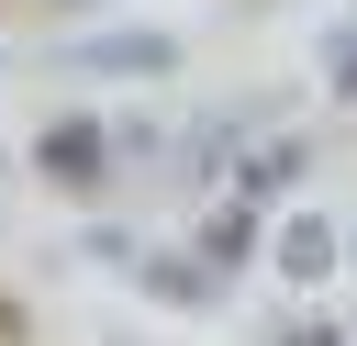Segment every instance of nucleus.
<instances>
[{
    "mask_svg": "<svg viewBox=\"0 0 357 346\" xmlns=\"http://www.w3.org/2000/svg\"><path fill=\"white\" fill-rule=\"evenodd\" d=\"M112 167H123V123H100V112H45V123H33V179H45V190L100 201Z\"/></svg>",
    "mask_w": 357,
    "mask_h": 346,
    "instance_id": "nucleus-1",
    "label": "nucleus"
},
{
    "mask_svg": "<svg viewBox=\"0 0 357 346\" xmlns=\"http://www.w3.org/2000/svg\"><path fill=\"white\" fill-rule=\"evenodd\" d=\"M56 67H67V78H167V67H178V33H156V22L56 33Z\"/></svg>",
    "mask_w": 357,
    "mask_h": 346,
    "instance_id": "nucleus-2",
    "label": "nucleus"
},
{
    "mask_svg": "<svg viewBox=\"0 0 357 346\" xmlns=\"http://www.w3.org/2000/svg\"><path fill=\"white\" fill-rule=\"evenodd\" d=\"M223 279H234V268H212L201 246H145V257H134V290L167 301V313H223Z\"/></svg>",
    "mask_w": 357,
    "mask_h": 346,
    "instance_id": "nucleus-3",
    "label": "nucleus"
},
{
    "mask_svg": "<svg viewBox=\"0 0 357 346\" xmlns=\"http://www.w3.org/2000/svg\"><path fill=\"white\" fill-rule=\"evenodd\" d=\"M335 257H346L335 212H290V223H279V246H268V268H279L290 290H324V279H335Z\"/></svg>",
    "mask_w": 357,
    "mask_h": 346,
    "instance_id": "nucleus-4",
    "label": "nucleus"
},
{
    "mask_svg": "<svg viewBox=\"0 0 357 346\" xmlns=\"http://www.w3.org/2000/svg\"><path fill=\"white\" fill-rule=\"evenodd\" d=\"M190 246H201L212 268H245V257L268 246V223H257V201L234 190V201H212V212H201V234H190Z\"/></svg>",
    "mask_w": 357,
    "mask_h": 346,
    "instance_id": "nucleus-5",
    "label": "nucleus"
},
{
    "mask_svg": "<svg viewBox=\"0 0 357 346\" xmlns=\"http://www.w3.org/2000/svg\"><path fill=\"white\" fill-rule=\"evenodd\" d=\"M301 167H312V145H301V134H268V145H257V156L234 167V190H245V201H279V190L301 179Z\"/></svg>",
    "mask_w": 357,
    "mask_h": 346,
    "instance_id": "nucleus-6",
    "label": "nucleus"
},
{
    "mask_svg": "<svg viewBox=\"0 0 357 346\" xmlns=\"http://www.w3.org/2000/svg\"><path fill=\"white\" fill-rule=\"evenodd\" d=\"M324 78H335V100H357V33H324Z\"/></svg>",
    "mask_w": 357,
    "mask_h": 346,
    "instance_id": "nucleus-7",
    "label": "nucleus"
},
{
    "mask_svg": "<svg viewBox=\"0 0 357 346\" xmlns=\"http://www.w3.org/2000/svg\"><path fill=\"white\" fill-rule=\"evenodd\" d=\"M279 346H346V324H290Z\"/></svg>",
    "mask_w": 357,
    "mask_h": 346,
    "instance_id": "nucleus-8",
    "label": "nucleus"
}]
</instances>
